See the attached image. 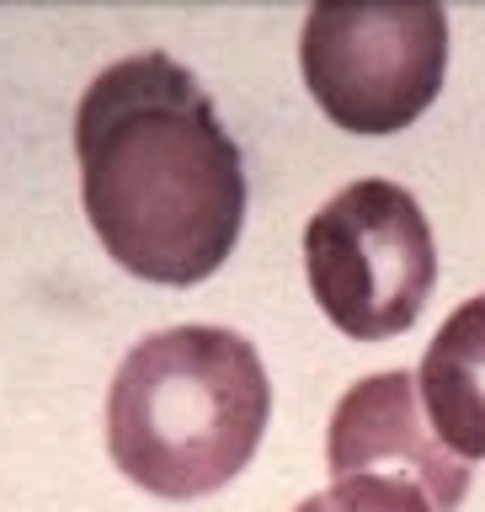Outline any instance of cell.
Masks as SVG:
<instances>
[{"label": "cell", "mask_w": 485, "mask_h": 512, "mask_svg": "<svg viewBox=\"0 0 485 512\" xmlns=\"http://www.w3.org/2000/svg\"><path fill=\"white\" fill-rule=\"evenodd\" d=\"M80 198L96 240L144 283H203L246 224V166L171 54L107 64L75 107Z\"/></svg>", "instance_id": "6da1fadb"}, {"label": "cell", "mask_w": 485, "mask_h": 512, "mask_svg": "<svg viewBox=\"0 0 485 512\" xmlns=\"http://www.w3.org/2000/svg\"><path fill=\"white\" fill-rule=\"evenodd\" d=\"M272 416L256 347L224 326H171L128 352L107 390V454L150 496H208L251 464Z\"/></svg>", "instance_id": "7a4b0ae2"}, {"label": "cell", "mask_w": 485, "mask_h": 512, "mask_svg": "<svg viewBox=\"0 0 485 512\" xmlns=\"http://www.w3.org/2000/svg\"><path fill=\"white\" fill-rule=\"evenodd\" d=\"M299 70L331 123L395 134L443 91V0H315L299 32Z\"/></svg>", "instance_id": "3957f363"}, {"label": "cell", "mask_w": 485, "mask_h": 512, "mask_svg": "<svg viewBox=\"0 0 485 512\" xmlns=\"http://www.w3.org/2000/svg\"><path fill=\"white\" fill-rule=\"evenodd\" d=\"M304 272L326 320L352 342L400 336L438 278L422 203L384 176L342 187L304 230Z\"/></svg>", "instance_id": "277c9868"}, {"label": "cell", "mask_w": 485, "mask_h": 512, "mask_svg": "<svg viewBox=\"0 0 485 512\" xmlns=\"http://www.w3.org/2000/svg\"><path fill=\"white\" fill-rule=\"evenodd\" d=\"M331 475H379V464H390L384 475L411 480L416 491L432 502V512H454L470 491V464L448 454L438 432L416 411V374L390 368V374H368L363 384L336 400L331 438H326Z\"/></svg>", "instance_id": "5b68a950"}, {"label": "cell", "mask_w": 485, "mask_h": 512, "mask_svg": "<svg viewBox=\"0 0 485 512\" xmlns=\"http://www.w3.org/2000/svg\"><path fill=\"white\" fill-rule=\"evenodd\" d=\"M416 390L427 400L432 432L464 464L485 459V294L464 299L427 342Z\"/></svg>", "instance_id": "8992f818"}, {"label": "cell", "mask_w": 485, "mask_h": 512, "mask_svg": "<svg viewBox=\"0 0 485 512\" xmlns=\"http://www.w3.org/2000/svg\"><path fill=\"white\" fill-rule=\"evenodd\" d=\"M294 512H432V502L400 475H347Z\"/></svg>", "instance_id": "52a82bcc"}]
</instances>
